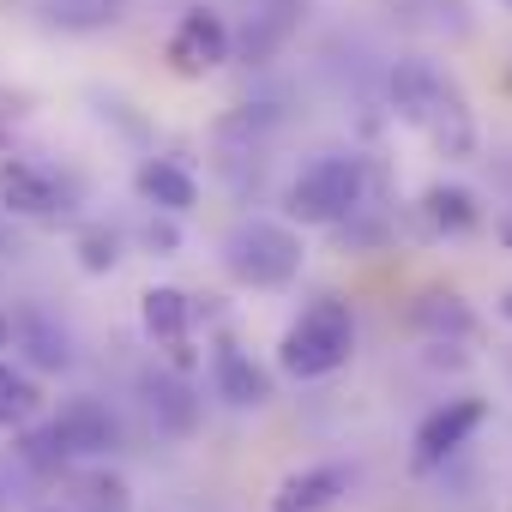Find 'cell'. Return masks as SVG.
<instances>
[{"instance_id": "1", "label": "cell", "mask_w": 512, "mask_h": 512, "mask_svg": "<svg viewBox=\"0 0 512 512\" xmlns=\"http://www.w3.org/2000/svg\"><path fill=\"white\" fill-rule=\"evenodd\" d=\"M350 350H356V320H350V302H314L290 332H284V350H278V362H284V374H296V380H326V374H338L344 362H350Z\"/></svg>"}, {"instance_id": "2", "label": "cell", "mask_w": 512, "mask_h": 512, "mask_svg": "<svg viewBox=\"0 0 512 512\" xmlns=\"http://www.w3.org/2000/svg\"><path fill=\"white\" fill-rule=\"evenodd\" d=\"M368 193V169L362 157H314L296 181H290V223H344Z\"/></svg>"}, {"instance_id": "3", "label": "cell", "mask_w": 512, "mask_h": 512, "mask_svg": "<svg viewBox=\"0 0 512 512\" xmlns=\"http://www.w3.org/2000/svg\"><path fill=\"white\" fill-rule=\"evenodd\" d=\"M223 266L235 284H253V290H284L296 272H302V241L284 229V223H241L229 241H223Z\"/></svg>"}, {"instance_id": "4", "label": "cell", "mask_w": 512, "mask_h": 512, "mask_svg": "<svg viewBox=\"0 0 512 512\" xmlns=\"http://www.w3.org/2000/svg\"><path fill=\"white\" fill-rule=\"evenodd\" d=\"M169 67L181 73V79H205V73H217L223 61H229V31H223V19L217 13H205V7H193V13H181V25L169 31Z\"/></svg>"}, {"instance_id": "5", "label": "cell", "mask_w": 512, "mask_h": 512, "mask_svg": "<svg viewBox=\"0 0 512 512\" xmlns=\"http://www.w3.org/2000/svg\"><path fill=\"white\" fill-rule=\"evenodd\" d=\"M416 133H428V145H434L440 157H452V163H464V157L476 151V121H470L464 91H458L452 79H434V91H428V103H422V115H416Z\"/></svg>"}, {"instance_id": "6", "label": "cell", "mask_w": 512, "mask_h": 512, "mask_svg": "<svg viewBox=\"0 0 512 512\" xmlns=\"http://www.w3.org/2000/svg\"><path fill=\"white\" fill-rule=\"evenodd\" d=\"M49 434L61 440L67 458H103V452L121 446V422H115L109 404H97V398H67V404L55 410Z\"/></svg>"}, {"instance_id": "7", "label": "cell", "mask_w": 512, "mask_h": 512, "mask_svg": "<svg viewBox=\"0 0 512 512\" xmlns=\"http://www.w3.org/2000/svg\"><path fill=\"white\" fill-rule=\"evenodd\" d=\"M0 205H7L13 217H31V223H55L67 211V193L49 169L25 163V157H7L0 163Z\"/></svg>"}, {"instance_id": "8", "label": "cell", "mask_w": 512, "mask_h": 512, "mask_svg": "<svg viewBox=\"0 0 512 512\" xmlns=\"http://www.w3.org/2000/svg\"><path fill=\"white\" fill-rule=\"evenodd\" d=\"M482 416H488V404H482V398H452V404H440V410L416 428V464L428 470V464L452 458V452L482 428Z\"/></svg>"}, {"instance_id": "9", "label": "cell", "mask_w": 512, "mask_h": 512, "mask_svg": "<svg viewBox=\"0 0 512 512\" xmlns=\"http://www.w3.org/2000/svg\"><path fill=\"white\" fill-rule=\"evenodd\" d=\"M296 19H302V0H260V7L247 13L241 37H235V55H241L247 67H260V61H272V55H278V49L290 43Z\"/></svg>"}, {"instance_id": "10", "label": "cell", "mask_w": 512, "mask_h": 512, "mask_svg": "<svg viewBox=\"0 0 512 512\" xmlns=\"http://www.w3.org/2000/svg\"><path fill=\"white\" fill-rule=\"evenodd\" d=\"M211 380H217V398L235 404V410H253V404L272 398V374L253 368V356L235 350V344H217L211 350Z\"/></svg>"}, {"instance_id": "11", "label": "cell", "mask_w": 512, "mask_h": 512, "mask_svg": "<svg viewBox=\"0 0 512 512\" xmlns=\"http://www.w3.org/2000/svg\"><path fill=\"white\" fill-rule=\"evenodd\" d=\"M133 181H139V199H151V205H157V211H169V217L193 211V199H199L193 175H187L181 163H169V157H145Z\"/></svg>"}, {"instance_id": "12", "label": "cell", "mask_w": 512, "mask_h": 512, "mask_svg": "<svg viewBox=\"0 0 512 512\" xmlns=\"http://www.w3.org/2000/svg\"><path fill=\"white\" fill-rule=\"evenodd\" d=\"M139 326H145L157 344H181V338H187V326H193V302H187L181 290L157 284V290H145V296H139Z\"/></svg>"}, {"instance_id": "13", "label": "cell", "mask_w": 512, "mask_h": 512, "mask_svg": "<svg viewBox=\"0 0 512 512\" xmlns=\"http://www.w3.org/2000/svg\"><path fill=\"white\" fill-rule=\"evenodd\" d=\"M13 338H19V350L31 356V368H67L73 362V338L43 314V308H31V314H19V326H13Z\"/></svg>"}, {"instance_id": "14", "label": "cell", "mask_w": 512, "mask_h": 512, "mask_svg": "<svg viewBox=\"0 0 512 512\" xmlns=\"http://www.w3.org/2000/svg\"><path fill=\"white\" fill-rule=\"evenodd\" d=\"M37 13L55 31H109L127 19V0H37Z\"/></svg>"}, {"instance_id": "15", "label": "cell", "mask_w": 512, "mask_h": 512, "mask_svg": "<svg viewBox=\"0 0 512 512\" xmlns=\"http://www.w3.org/2000/svg\"><path fill=\"white\" fill-rule=\"evenodd\" d=\"M139 392H145V410H151V422L163 428V434H187L193 428V398H187V386L175 380V374H145L139 380Z\"/></svg>"}, {"instance_id": "16", "label": "cell", "mask_w": 512, "mask_h": 512, "mask_svg": "<svg viewBox=\"0 0 512 512\" xmlns=\"http://www.w3.org/2000/svg\"><path fill=\"white\" fill-rule=\"evenodd\" d=\"M338 494H344V470H338V464H326V470H302V476L284 482L278 512H320V506H332Z\"/></svg>"}, {"instance_id": "17", "label": "cell", "mask_w": 512, "mask_h": 512, "mask_svg": "<svg viewBox=\"0 0 512 512\" xmlns=\"http://www.w3.org/2000/svg\"><path fill=\"white\" fill-rule=\"evenodd\" d=\"M37 416V380L13 362H0V428H25Z\"/></svg>"}, {"instance_id": "18", "label": "cell", "mask_w": 512, "mask_h": 512, "mask_svg": "<svg viewBox=\"0 0 512 512\" xmlns=\"http://www.w3.org/2000/svg\"><path fill=\"white\" fill-rule=\"evenodd\" d=\"M73 494H79V506H85V512H133L127 482H121V476H109V470H79V476H73Z\"/></svg>"}, {"instance_id": "19", "label": "cell", "mask_w": 512, "mask_h": 512, "mask_svg": "<svg viewBox=\"0 0 512 512\" xmlns=\"http://www.w3.org/2000/svg\"><path fill=\"white\" fill-rule=\"evenodd\" d=\"M416 326L428 332V338H464L470 332V308L446 290V296H422L416 302Z\"/></svg>"}, {"instance_id": "20", "label": "cell", "mask_w": 512, "mask_h": 512, "mask_svg": "<svg viewBox=\"0 0 512 512\" xmlns=\"http://www.w3.org/2000/svg\"><path fill=\"white\" fill-rule=\"evenodd\" d=\"M422 211H428L434 229H452V235L476 223V199H470L464 187H428V193H422Z\"/></svg>"}, {"instance_id": "21", "label": "cell", "mask_w": 512, "mask_h": 512, "mask_svg": "<svg viewBox=\"0 0 512 512\" xmlns=\"http://www.w3.org/2000/svg\"><path fill=\"white\" fill-rule=\"evenodd\" d=\"M13 458H19L31 476H61V470H67V452H61V440H55L49 428H31V434H19Z\"/></svg>"}, {"instance_id": "22", "label": "cell", "mask_w": 512, "mask_h": 512, "mask_svg": "<svg viewBox=\"0 0 512 512\" xmlns=\"http://www.w3.org/2000/svg\"><path fill=\"white\" fill-rule=\"evenodd\" d=\"M115 260H121V235L115 229H85L79 235V266L85 272H115Z\"/></svg>"}, {"instance_id": "23", "label": "cell", "mask_w": 512, "mask_h": 512, "mask_svg": "<svg viewBox=\"0 0 512 512\" xmlns=\"http://www.w3.org/2000/svg\"><path fill=\"white\" fill-rule=\"evenodd\" d=\"M145 247H151V253H175V247H181L175 223H169V217H151V223H145Z\"/></svg>"}, {"instance_id": "24", "label": "cell", "mask_w": 512, "mask_h": 512, "mask_svg": "<svg viewBox=\"0 0 512 512\" xmlns=\"http://www.w3.org/2000/svg\"><path fill=\"white\" fill-rule=\"evenodd\" d=\"M500 241H506V247H512V217H506V223H500Z\"/></svg>"}, {"instance_id": "25", "label": "cell", "mask_w": 512, "mask_h": 512, "mask_svg": "<svg viewBox=\"0 0 512 512\" xmlns=\"http://www.w3.org/2000/svg\"><path fill=\"white\" fill-rule=\"evenodd\" d=\"M7 338H13V326H7V320H0V350H7Z\"/></svg>"}, {"instance_id": "26", "label": "cell", "mask_w": 512, "mask_h": 512, "mask_svg": "<svg viewBox=\"0 0 512 512\" xmlns=\"http://www.w3.org/2000/svg\"><path fill=\"white\" fill-rule=\"evenodd\" d=\"M500 314H506V320H512V290H506V302H500Z\"/></svg>"}, {"instance_id": "27", "label": "cell", "mask_w": 512, "mask_h": 512, "mask_svg": "<svg viewBox=\"0 0 512 512\" xmlns=\"http://www.w3.org/2000/svg\"><path fill=\"white\" fill-rule=\"evenodd\" d=\"M37 512H61V506H37Z\"/></svg>"}, {"instance_id": "28", "label": "cell", "mask_w": 512, "mask_h": 512, "mask_svg": "<svg viewBox=\"0 0 512 512\" xmlns=\"http://www.w3.org/2000/svg\"><path fill=\"white\" fill-rule=\"evenodd\" d=\"M506 7H512V0H506Z\"/></svg>"}]
</instances>
